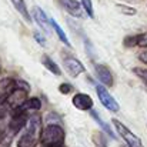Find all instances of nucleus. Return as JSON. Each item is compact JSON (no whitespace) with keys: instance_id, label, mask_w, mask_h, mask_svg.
<instances>
[{"instance_id":"nucleus-20","label":"nucleus","mask_w":147,"mask_h":147,"mask_svg":"<svg viewBox=\"0 0 147 147\" xmlns=\"http://www.w3.org/2000/svg\"><path fill=\"white\" fill-rule=\"evenodd\" d=\"M133 73L137 76V77H140L142 80H143V83L147 86V69H140V67H134L133 69Z\"/></svg>"},{"instance_id":"nucleus-8","label":"nucleus","mask_w":147,"mask_h":147,"mask_svg":"<svg viewBox=\"0 0 147 147\" xmlns=\"http://www.w3.org/2000/svg\"><path fill=\"white\" fill-rule=\"evenodd\" d=\"M71 103L73 106L77 109V110H82V111H86V110H92L93 109V98L90 97L89 94H84V93H77L74 94L71 98Z\"/></svg>"},{"instance_id":"nucleus-19","label":"nucleus","mask_w":147,"mask_h":147,"mask_svg":"<svg viewBox=\"0 0 147 147\" xmlns=\"http://www.w3.org/2000/svg\"><path fill=\"white\" fill-rule=\"evenodd\" d=\"M93 142L96 143L97 147H106V140H104V134L100 131H94L93 133Z\"/></svg>"},{"instance_id":"nucleus-3","label":"nucleus","mask_w":147,"mask_h":147,"mask_svg":"<svg viewBox=\"0 0 147 147\" xmlns=\"http://www.w3.org/2000/svg\"><path fill=\"white\" fill-rule=\"evenodd\" d=\"M111 123H113V126L116 127V130H117V133L120 134V137L127 143V146L129 147H143L142 140H140V139H139L131 130H129V129H127L120 120L113 119Z\"/></svg>"},{"instance_id":"nucleus-10","label":"nucleus","mask_w":147,"mask_h":147,"mask_svg":"<svg viewBox=\"0 0 147 147\" xmlns=\"http://www.w3.org/2000/svg\"><path fill=\"white\" fill-rule=\"evenodd\" d=\"M63 9L73 17H83V7L77 0H60Z\"/></svg>"},{"instance_id":"nucleus-23","label":"nucleus","mask_w":147,"mask_h":147,"mask_svg":"<svg viewBox=\"0 0 147 147\" xmlns=\"http://www.w3.org/2000/svg\"><path fill=\"white\" fill-rule=\"evenodd\" d=\"M34 39H36V40H37V42H39L42 46H43V45H45V42H46V40H45V37H43L40 33H37V32L34 33Z\"/></svg>"},{"instance_id":"nucleus-2","label":"nucleus","mask_w":147,"mask_h":147,"mask_svg":"<svg viewBox=\"0 0 147 147\" xmlns=\"http://www.w3.org/2000/svg\"><path fill=\"white\" fill-rule=\"evenodd\" d=\"M64 130L57 123H47L42 131L40 144L42 147H63L64 144Z\"/></svg>"},{"instance_id":"nucleus-7","label":"nucleus","mask_w":147,"mask_h":147,"mask_svg":"<svg viewBox=\"0 0 147 147\" xmlns=\"http://www.w3.org/2000/svg\"><path fill=\"white\" fill-rule=\"evenodd\" d=\"M94 71H96V76H97L98 80L101 82L103 86L111 87V86L114 84L113 73H111V70H110L106 64H94Z\"/></svg>"},{"instance_id":"nucleus-5","label":"nucleus","mask_w":147,"mask_h":147,"mask_svg":"<svg viewBox=\"0 0 147 147\" xmlns=\"http://www.w3.org/2000/svg\"><path fill=\"white\" fill-rule=\"evenodd\" d=\"M63 66H64V69L67 70V73H69L70 77H77L79 74H82V73L86 70L84 64H83L80 60H77L76 57H71V56H64V59H63Z\"/></svg>"},{"instance_id":"nucleus-1","label":"nucleus","mask_w":147,"mask_h":147,"mask_svg":"<svg viewBox=\"0 0 147 147\" xmlns=\"http://www.w3.org/2000/svg\"><path fill=\"white\" fill-rule=\"evenodd\" d=\"M42 131H43L42 117L34 113L29 117L27 124L24 127V131L17 142V147H36L40 142Z\"/></svg>"},{"instance_id":"nucleus-24","label":"nucleus","mask_w":147,"mask_h":147,"mask_svg":"<svg viewBox=\"0 0 147 147\" xmlns=\"http://www.w3.org/2000/svg\"><path fill=\"white\" fill-rule=\"evenodd\" d=\"M63 147H64V146H63Z\"/></svg>"},{"instance_id":"nucleus-12","label":"nucleus","mask_w":147,"mask_h":147,"mask_svg":"<svg viewBox=\"0 0 147 147\" xmlns=\"http://www.w3.org/2000/svg\"><path fill=\"white\" fill-rule=\"evenodd\" d=\"M42 63H43V66L49 70L50 73H53V74H56V76H60V74H61V70H60L59 64H57L51 57H49L47 54H43V57H42Z\"/></svg>"},{"instance_id":"nucleus-17","label":"nucleus","mask_w":147,"mask_h":147,"mask_svg":"<svg viewBox=\"0 0 147 147\" xmlns=\"http://www.w3.org/2000/svg\"><path fill=\"white\" fill-rule=\"evenodd\" d=\"M119 10H120V13H123V14H127V16H134L136 13H137V10L134 9V7H130V6H124V4H117L116 6Z\"/></svg>"},{"instance_id":"nucleus-6","label":"nucleus","mask_w":147,"mask_h":147,"mask_svg":"<svg viewBox=\"0 0 147 147\" xmlns=\"http://www.w3.org/2000/svg\"><path fill=\"white\" fill-rule=\"evenodd\" d=\"M16 89H17V80H13L10 77L0 80V109Z\"/></svg>"},{"instance_id":"nucleus-22","label":"nucleus","mask_w":147,"mask_h":147,"mask_svg":"<svg viewBox=\"0 0 147 147\" xmlns=\"http://www.w3.org/2000/svg\"><path fill=\"white\" fill-rule=\"evenodd\" d=\"M139 59H140V61H143L144 64H147V49L143 50V51L139 54Z\"/></svg>"},{"instance_id":"nucleus-15","label":"nucleus","mask_w":147,"mask_h":147,"mask_svg":"<svg viewBox=\"0 0 147 147\" xmlns=\"http://www.w3.org/2000/svg\"><path fill=\"white\" fill-rule=\"evenodd\" d=\"M50 22H51V29L56 32V34L59 36V39H60V40H61V42H63L66 46H70V40L67 39V36H66V33L63 32V29H61V27L57 24V22H56L54 19H51Z\"/></svg>"},{"instance_id":"nucleus-18","label":"nucleus","mask_w":147,"mask_h":147,"mask_svg":"<svg viewBox=\"0 0 147 147\" xmlns=\"http://www.w3.org/2000/svg\"><path fill=\"white\" fill-rule=\"evenodd\" d=\"M80 4H82V7L86 10V13H87V16H89V17H94L92 0H80Z\"/></svg>"},{"instance_id":"nucleus-11","label":"nucleus","mask_w":147,"mask_h":147,"mask_svg":"<svg viewBox=\"0 0 147 147\" xmlns=\"http://www.w3.org/2000/svg\"><path fill=\"white\" fill-rule=\"evenodd\" d=\"M40 107H42V101H40V98L39 97H32V98H27L19 109H16V110H20V111H26V113H29V111H37V110H40Z\"/></svg>"},{"instance_id":"nucleus-16","label":"nucleus","mask_w":147,"mask_h":147,"mask_svg":"<svg viewBox=\"0 0 147 147\" xmlns=\"http://www.w3.org/2000/svg\"><path fill=\"white\" fill-rule=\"evenodd\" d=\"M90 116H92V117L97 121V124L101 127V129H103V130H104V131H106V133H107V134H109V136H110V137H114V133L111 131V129H110V127H109V126H107V124H106L101 119H100V116H98V113L96 111V110H90Z\"/></svg>"},{"instance_id":"nucleus-14","label":"nucleus","mask_w":147,"mask_h":147,"mask_svg":"<svg viewBox=\"0 0 147 147\" xmlns=\"http://www.w3.org/2000/svg\"><path fill=\"white\" fill-rule=\"evenodd\" d=\"M14 136H16V134H13V133L9 130V127H6V129L1 131V134H0V147H10Z\"/></svg>"},{"instance_id":"nucleus-9","label":"nucleus","mask_w":147,"mask_h":147,"mask_svg":"<svg viewBox=\"0 0 147 147\" xmlns=\"http://www.w3.org/2000/svg\"><path fill=\"white\" fill-rule=\"evenodd\" d=\"M32 13H33V19L36 20V23H37L45 32L49 33L50 29H51V22L47 19V14L43 11V9L39 7V6H34V7L32 9Z\"/></svg>"},{"instance_id":"nucleus-21","label":"nucleus","mask_w":147,"mask_h":147,"mask_svg":"<svg viewBox=\"0 0 147 147\" xmlns=\"http://www.w3.org/2000/svg\"><path fill=\"white\" fill-rule=\"evenodd\" d=\"M59 92L61 93V94H70L71 92H73V86L70 84V83H61L60 86H59Z\"/></svg>"},{"instance_id":"nucleus-4","label":"nucleus","mask_w":147,"mask_h":147,"mask_svg":"<svg viewBox=\"0 0 147 147\" xmlns=\"http://www.w3.org/2000/svg\"><path fill=\"white\" fill-rule=\"evenodd\" d=\"M96 93H97V97H98V100H100V103H101L107 110H110V111H113V113H117V111L120 110L119 103L116 101V98L107 92L106 86L96 84Z\"/></svg>"},{"instance_id":"nucleus-13","label":"nucleus","mask_w":147,"mask_h":147,"mask_svg":"<svg viewBox=\"0 0 147 147\" xmlns=\"http://www.w3.org/2000/svg\"><path fill=\"white\" fill-rule=\"evenodd\" d=\"M10 1H11L13 6L17 9V11L24 17V20H26V22H30V14H29V11H27V7H26L24 0H10Z\"/></svg>"}]
</instances>
